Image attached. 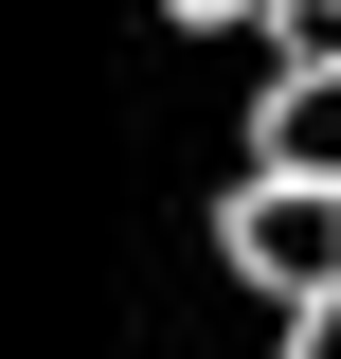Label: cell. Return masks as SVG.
Wrapping results in <instances>:
<instances>
[{
    "instance_id": "6da1fadb",
    "label": "cell",
    "mask_w": 341,
    "mask_h": 359,
    "mask_svg": "<svg viewBox=\"0 0 341 359\" xmlns=\"http://www.w3.org/2000/svg\"><path fill=\"white\" fill-rule=\"evenodd\" d=\"M234 269H252L269 306H341V198L323 180H234Z\"/></svg>"
},
{
    "instance_id": "7a4b0ae2",
    "label": "cell",
    "mask_w": 341,
    "mask_h": 359,
    "mask_svg": "<svg viewBox=\"0 0 341 359\" xmlns=\"http://www.w3.org/2000/svg\"><path fill=\"white\" fill-rule=\"evenodd\" d=\"M252 180H323V198H341V72H269V108H252Z\"/></svg>"
},
{
    "instance_id": "3957f363",
    "label": "cell",
    "mask_w": 341,
    "mask_h": 359,
    "mask_svg": "<svg viewBox=\"0 0 341 359\" xmlns=\"http://www.w3.org/2000/svg\"><path fill=\"white\" fill-rule=\"evenodd\" d=\"M269 72H341V0H269Z\"/></svg>"
},
{
    "instance_id": "277c9868",
    "label": "cell",
    "mask_w": 341,
    "mask_h": 359,
    "mask_svg": "<svg viewBox=\"0 0 341 359\" xmlns=\"http://www.w3.org/2000/svg\"><path fill=\"white\" fill-rule=\"evenodd\" d=\"M162 18H198V36H215V18H252V36H269V0H162Z\"/></svg>"
},
{
    "instance_id": "5b68a950",
    "label": "cell",
    "mask_w": 341,
    "mask_h": 359,
    "mask_svg": "<svg viewBox=\"0 0 341 359\" xmlns=\"http://www.w3.org/2000/svg\"><path fill=\"white\" fill-rule=\"evenodd\" d=\"M288 359H341V306H305V323H288Z\"/></svg>"
}]
</instances>
